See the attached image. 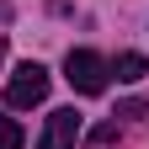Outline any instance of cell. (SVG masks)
I'll return each instance as SVG.
<instances>
[{"mask_svg": "<svg viewBox=\"0 0 149 149\" xmlns=\"http://www.w3.org/2000/svg\"><path fill=\"white\" fill-rule=\"evenodd\" d=\"M74 144H80V112L74 107L48 112V128H43V139H37V149H74Z\"/></svg>", "mask_w": 149, "mask_h": 149, "instance_id": "3957f363", "label": "cell"}, {"mask_svg": "<svg viewBox=\"0 0 149 149\" xmlns=\"http://www.w3.org/2000/svg\"><path fill=\"white\" fill-rule=\"evenodd\" d=\"M112 74L133 85V80H144V74H149V59H144V53H117V64H112Z\"/></svg>", "mask_w": 149, "mask_h": 149, "instance_id": "277c9868", "label": "cell"}, {"mask_svg": "<svg viewBox=\"0 0 149 149\" xmlns=\"http://www.w3.org/2000/svg\"><path fill=\"white\" fill-rule=\"evenodd\" d=\"M43 96H48V69L32 64V59L16 64V74L6 80V101H11V107H37Z\"/></svg>", "mask_w": 149, "mask_h": 149, "instance_id": "7a4b0ae2", "label": "cell"}, {"mask_svg": "<svg viewBox=\"0 0 149 149\" xmlns=\"http://www.w3.org/2000/svg\"><path fill=\"white\" fill-rule=\"evenodd\" d=\"M112 139H117V117H107L101 128H91V133H85V144H91V149H101V144H112Z\"/></svg>", "mask_w": 149, "mask_h": 149, "instance_id": "8992f818", "label": "cell"}, {"mask_svg": "<svg viewBox=\"0 0 149 149\" xmlns=\"http://www.w3.org/2000/svg\"><path fill=\"white\" fill-rule=\"evenodd\" d=\"M0 22H6V6H0Z\"/></svg>", "mask_w": 149, "mask_h": 149, "instance_id": "ba28073f", "label": "cell"}, {"mask_svg": "<svg viewBox=\"0 0 149 149\" xmlns=\"http://www.w3.org/2000/svg\"><path fill=\"white\" fill-rule=\"evenodd\" d=\"M144 112H149V101H139V96H133V101H123L117 112H112V117H117V123H123V117H144Z\"/></svg>", "mask_w": 149, "mask_h": 149, "instance_id": "52a82bcc", "label": "cell"}, {"mask_svg": "<svg viewBox=\"0 0 149 149\" xmlns=\"http://www.w3.org/2000/svg\"><path fill=\"white\" fill-rule=\"evenodd\" d=\"M0 149H22V123L0 112Z\"/></svg>", "mask_w": 149, "mask_h": 149, "instance_id": "5b68a950", "label": "cell"}, {"mask_svg": "<svg viewBox=\"0 0 149 149\" xmlns=\"http://www.w3.org/2000/svg\"><path fill=\"white\" fill-rule=\"evenodd\" d=\"M107 74H112V64L101 59V53H91V48H69V59H64V80L80 91V96H101V91H107Z\"/></svg>", "mask_w": 149, "mask_h": 149, "instance_id": "6da1fadb", "label": "cell"}, {"mask_svg": "<svg viewBox=\"0 0 149 149\" xmlns=\"http://www.w3.org/2000/svg\"><path fill=\"white\" fill-rule=\"evenodd\" d=\"M0 59H6V48H0Z\"/></svg>", "mask_w": 149, "mask_h": 149, "instance_id": "9c48e42d", "label": "cell"}]
</instances>
